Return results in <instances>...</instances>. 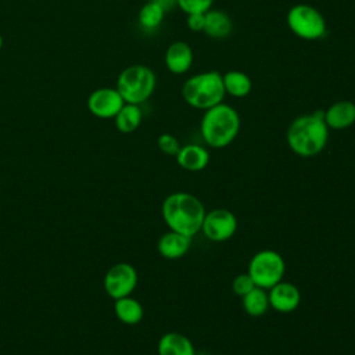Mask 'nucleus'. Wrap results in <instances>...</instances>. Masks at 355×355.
Here are the masks:
<instances>
[{
  "label": "nucleus",
  "mask_w": 355,
  "mask_h": 355,
  "mask_svg": "<svg viewBox=\"0 0 355 355\" xmlns=\"http://www.w3.org/2000/svg\"><path fill=\"white\" fill-rule=\"evenodd\" d=\"M286 140L290 150L304 158L320 154L329 140V128L323 111L304 114L291 121L287 128Z\"/></svg>",
  "instance_id": "f257e3e1"
},
{
  "label": "nucleus",
  "mask_w": 355,
  "mask_h": 355,
  "mask_svg": "<svg viewBox=\"0 0 355 355\" xmlns=\"http://www.w3.org/2000/svg\"><path fill=\"white\" fill-rule=\"evenodd\" d=\"M161 214L169 230L193 237L201 232L207 211L201 200L194 194L176 191L165 197L161 205Z\"/></svg>",
  "instance_id": "f03ea898"
},
{
  "label": "nucleus",
  "mask_w": 355,
  "mask_h": 355,
  "mask_svg": "<svg viewBox=\"0 0 355 355\" xmlns=\"http://www.w3.org/2000/svg\"><path fill=\"white\" fill-rule=\"evenodd\" d=\"M240 115L234 107L219 103L204 111L200 132L207 146L223 148L234 141L240 132Z\"/></svg>",
  "instance_id": "7ed1b4c3"
},
{
  "label": "nucleus",
  "mask_w": 355,
  "mask_h": 355,
  "mask_svg": "<svg viewBox=\"0 0 355 355\" xmlns=\"http://www.w3.org/2000/svg\"><path fill=\"white\" fill-rule=\"evenodd\" d=\"M225 96L222 73L218 71L196 73L186 79L182 86V97L184 103L202 111L223 103Z\"/></svg>",
  "instance_id": "20e7f679"
},
{
  "label": "nucleus",
  "mask_w": 355,
  "mask_h": 355,
  "mask_svg": "<svg viewBox=\"0 0 355 355\" xmlns=\"http://www.w3.org/2000/svg\"><path fill=\"white\" fill-rule=\"evenodd\" d=\"M155 86L154 71L147 65L133 64L119 73L115 87L125 103L140 105L153 96Z\"/></svg>",
  "instance_id": "39448f33"
},
{
  "label": "nucleus",
  "mask_w": 355,
  "mask_h": 355,
  "mask_svg": "<svg viewBox=\"0 0 355 355\" xmlns=\"http://www.w3.org/2000/svg\"><path fill=\"white\" fill-rule=\"evenodd\" d=\"M286 22L291 33L304 40H319L326 36L327 25L323 14L309 4H295L286 15Z\"/></svg>",
  "instance_id": "423d86ee"
},
{
  "label": "nucleus",
  "mask_w": 355,
  "mask_h": 355,
  "mask_svg": "<svg viewBox=\"0 0 355 355\" xmlns=\"http://www.w3.org/2000/svg\"><path fill=\"white\" fill-rule=\"evenodd\" d=\"M247 273L257 287L269 290L283 280L286 273L284 258L275 250H261L250 259Z\"/></svg>",
  "instance_id": "0eeeda50"
},
{
  "label": "nucleus",
  "mask_w": 355,
  "mask_h": 355,
  "mask_svg": "<svg viewBox=\"0 0 355 355\" xmlns=\"http://www.w3.org/2000/svg\"><path fill=\"white\" fill-rule=\"evenodd\" d=\"M237 226V218L232 211L226 208H215L205 214L201 232L209 241L222 243L234 236Z\"/></svg>",
  "instance_id": "6e6552de"
},
{
  "label": "nucleus",
  "mask_w": 355,
  "mask_h": 355,
  "mask_svg": "<svg viewBox=\"0 0 355 355\" xmlns=\"http://www.w3.org/2000/svg\"><path fill=\"white\" fill-rule=\"evenodd\" d=\"M137 286V272L126 262H119L111 266L104 276L105 293L114 298H122L132 294Z\"/></svg>",
  "instance_id": "1a4fd4ad"
},
{
  "label": "nucleus",
  "mask_w": 355,
  "mask_h": 355,
  "mask_svg": "<svg viewBox=\"0 0 355 355\" xmlns=\"http://www.w3.org/2000/svg\"><path fill=\"white\" fill-rule=\"evenodd\" d=\"M125 101L116 87H98L87 97V108L90 114L101 119L115 118Z\"/></svg>",
  "instance_id": "9d476101"
},
{
  "label": "nucleus",
  "mask_w": 355,
  "mask_h": 355,
  "mask_svg": "<svg viewBox=\"0 0 355 355\" xmlns=\"http://www.w3.org/2000/svg\"><path fill=\"white\" fill-rule=\"evenodd\" d=\"M269 305L282 313H290L295 311L301 302V293L291 282H279L268 291Z\"/></svg>",
  "instance_id": "9b49d317"
},
{
  "label": "nucleus",
  "mask_w": 355,
  "mask_h": 355,
  "mask_svg": "<svg viewBox=\"0 0 355 355\" xmlns=\"http://www.w3.org/2000/svg\"><path fill=\"white\" fill-rule=\"evenodd\" d=\"M164 61L169 72L175 75L186 73L191 68L194 61L193 49L187 42H183V40L172 42L165 50Z\"/></svg>",
  "instance_id": "f8f14e48"
},
{
  "label": "nucleus",
  "mask_w": 355,
  "mask_h": 355,
  "mask_svg": "<svg viewBox=\"0 0 355 355\" xmlns=\"http://www.w3.org/2000/svg\"><path fill=\"white\" fill-rule=\"evenodd\" d=\"M323 118L329 129H347L355 123V103L351 100H338L323 111Z\"/></svg>",
  "instance_id": "ddd939ff"
},
{
  "label": "nucleus",
  "mask_w": 355,
  "mask_h": 355,
  "mask_svg": "<svg viewBox=\"0 0 355 355\" xmlns=\"http://www.w3.org/2000/svg\"><path fill=\"white\" fill-rule=\"evenodd\" d=\"M191 247V237L179 232L169 230L158 240L157 250L166 259H179L189 252Z\"/></svg>",
  "instance_id": "4468645a"
},
{
  "label": "nucleus",
  "mask_w": 355,
  "mask_h": 355,
  "mask_svg": "<svg viewBox=\"0 0 355 355\" xmlns=\"http://www.w3.org/2000/svg\"><path fill=\"white\" fill-rule=\"evenodd\" d=\"M175 157L178 165L189 172H200L209 164V153L200 144L182 146Z\"/></svg>",
  "instance_id": "2eb2a0df"
},
{
  "label": "nucleus",
  "mask_w": 355,
  "mask_h": 355,
  "mask_svg": "<svg viewBox=\"0 0 355 355\" xmlns=\"http://www.w3.org/2000/svg\"><path fill=\"white\" fill-rule=\"evenodd\" d=\"M158 355H196L191 340L178 331L165 333L157 347Z\"/></svg>",
  "instance_id": "dca6fc26"
},
{
  "label": "nucleus",
  "mask_w": 355,
  "mask_h": 355,
  "mask_svg": "<svg viewBox=\"0 0 355 355\" xmlns=\"http://www.w3.org/2000/svg\"><path fill=\"white\" fill-rule=\"evenodd\" d=\"M232 18L222 10H208L204 17L202 32L212 39H225L232 33Z\"/></svg>",
  "instance_id": "f3484780"
},
{
  "label": "nucleus",
  "mask_w": 355,
  "mask_h": 355,
  "mask_svg": "<svg viewBox=\"0 0 355 355\" xmlns=\"http://www.w3.org/2000/svg\"><path fill=\"white\" fill-rule=\"evenodd\" d=\"M222 80H223L225 93L236 98L248 96L252 89L251 78L243 71H237V69L227 71L226 73H222Z\"/></svg>",
  "instance_id": "a211bd4d"
},
{
  "label": "nucleus",
  "mask_w": 355,
  "mask_h": 355,
  "mask_svg": "<svg viewBox=\"0 0 355 355\" xmlns=\"http://www.w3.org/2000/svg\"><path fill=\"white\" fill-rule=\"evenodd\" d=\"M114 311L116 318L125 324H136L143 319L144 315L141 304L130 295L115 300Z\"/></svg>",
  "instance_id": "6ab92c4d"
},
{
  "label": "nucleus",
  "mask_w": 355,
  "mask_h": 355,
  "mask_svg": "<svg viewBox=\"0 0 355 355\" xmlns=\"http://www.w3.org/2000/svg\"><path fill=\"white\" fill-rule=\"evenodd\" d=\"M114 119H115V126L121 133H132L140 126L143 119V112L140 105L125 103Z\"/></svg>",
  "instance_id": "aec40b11"
},
{
  "label": "nucleus",
  "mask_w": 355,
  "mask_h": 355,
  "mask_svg": "<svg viewBox=\"0 0 355 355\" xmlns=\"http://www.w3.org/2000/svg\"><path fill=\"white\" fill-rule=\"evenodd\" d=\"M244 312L252 318H259L266 313L269 309V297L268 291L261 287H254L245 295L241 297Z\"/></svg>",
  "instance_id": "412c9836"
},
{
  "label": "nucleus",
  "mask_w": 355,
  "mask_h": 355,
  "mask_svg": "<svg viewBox=\"0 0 355 355\" xmlns=\"http://www.w3.org/2000/svg\"><path fill=\"white\" fill-rule=\"evenodd\" d=\"M165 17V6L158 0L147 1L139 11V25L146 31L157 29Z\"/></svg>",
  "instance_id": "4be33fe9"
},
{
  "label": "nucleus",
  "mask_w": 355,
  "mask_h": 355,
  "mask_svg": "<svg viewBox=\"0 0 355 355\" xmlns=\"http://www.w3.org/2000/svg\"><path fill=\"white\" fill-rule=\"evenodd\" d=\"M179 8L186 14H205L211 10L214 0H176Z\"/></svg>",
  "instance_id": "5701e85b"
},
{
  "label": "nucleus",
  "mask_w": 355,
  "mask_h": 355,
  "mask_svg": "<svg viewBox=\"0 0 355 355\" xmlns=\"http://www.w3.org/2000/svg\"><path fill=\"white\" fill-rule=\"evenodd\" d=\"M157 146L166 155H176L182 147L179 140L171 133L159 135L157 139Z\"/></svg>",
  "instance_id": "b1692460"
},
{
  "label": "nucleus",
  "mask_w": 355,
  "mask_h": 355,
  "mask_svg": "<svg viewBox=\"0 0 355 355\" xmlns=\"http://www.w3.org/2000/svg\"><path fill=\"white\" fill-rule=\"evenodd\" d=\"M255 287L252 279L250 277L248 273H241L236 276L232 282V290L237 297L245 295L248 291H251Z\"/></svg>",
  "instance_id": "393cba45"
},
{
  "label": "nucleus",
  "mask_w": 355,
  "mask_h": 355,
  "mask_svg": "<svg viewBox=\"0 0 355 355\" xmlns=\"http://www.w3.org/2000/svg\"><path fill=\"white\" fill-rule=\"evenodd\" d=\"M204 17L205 14H189L186 24L187 28L193 32H202L204 29Z\"/></svg>",
  "instance_id": "a878e982"
},
{
  "label": "nucleus",
  "mask_w": 355,
  "mask_h": 355,
  "mask_svg": "<svg viewBox=\"0 0 355 355\" xmlns=\"http://www.w3.org/2000/svg\"><path fill=\"white\" fill-rule=\"evenodd\" d=\"M1 47H3V36L0 35V49H1Z\"/></svg>",
  "instance_id": "bb28decb"
},
{
  "label": "nucleus",
  "mask_w": 355,
  "mask_h": 355,
  "mask_svg": "<svg viewBox=\"0 0 355 355\" xmlns=\"http://www.w3.org/2000/svg\"><path fill=\"white\" fill-rule=\"evenodd\" d=\"M196 355H205V354H196Z\"/></svg>",
  "instance_id": "cd10ccee"
}]
</instances>
